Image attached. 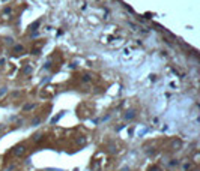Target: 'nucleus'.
<instances>
[{
    "label": "nucleus",
    "mask_w": 200,
    "mask_h": 171,
    "mask_svg": "<svg viewBox=\"0 0 200 171\" xmlns=\"http://www.w3.org/2000/svg\"><path fill=\"white\" fill-rule=\"evenodd\" d=\"M151 171H160L158 168H154V170H151Z\"/></svg>",
    "instance_id": "obj_2"
},
{
    "label": "nucleus",
    "mask_w": 200,
    "mask_h": 171,
    "mask_svg": "<svg viewBox=\"0 0 200 171\" xmlns=\"http://www.w3.org/2000/svg\"><path fill=\"white\" fill-rule=\"evenodd\" d=\"M15 153H17V155H23V153H24V147H17Z\"/></svg>",
    "instance_id": "obj_1"
}]
</instances>
